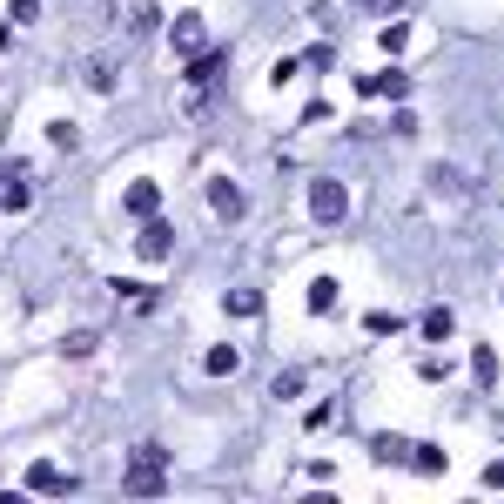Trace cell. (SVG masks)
Segmentation results:
<instances>
[{"label":"cell","mask_w":504,"mask_h":504,"mask_svg":"<svg viewBox=\"0 0 504 504\" xmlns=\"http://www.w3.org/2000/svg\"><path fill=\"white\" fill-rule=\"evenodd\" d=\"M7 14L14 21H41V0H7Z\"/></svg>","instance_id":"26"},{"label":"cell","mask_w":504,"mask_h":504,"mask_svg":"<svg viewBox=\"0 0 504 504\" xmlns=\"http://www.w3.org/2000/svg\"><path fill=\"white\" fill-rule=\"evenodd\" d=\"M337 297H343V283H337V276H317V283H309V317H329V309H337Z\"/></svg>","instance_id":"10"},{"label":"cell","mask_w":504,"mask_h":504,"mask_svg":"<svg viewBox=\"0 0 504 504\" xmlns=\"http://www.w3.org/2000/svg\"><path fill=\"white\" fill-rule=\"evenodd\" d=\"M222 67H229V61H222V47H202V55H188V101H202L208 88H216Z\"/></svg>","instance_id":"2"},{"label":"cell","mask_w":504,"mask_h":504,"mask_svg":"<svg viewBox=\"0 0 504 504\" xmlns=\"http://www.w3.org/2000/svg\"><path fill=\"white\" fill-rule=\"evenodd\" d=\"M430 188H438V196H464V168H430Z\"/></svg>","instance_id":"14"},{"label":"cell","mask_w":504,"mask_h":504,"mask_svg":"<svg viewBox=\"0 0 504 504\" xmlns=\"http://www.w3.org/2000/svg\"><path fill=\"white\" fill-rule=\"evenodd\" d=\"M162 484H168L162 444H135V450H128V478H121V491H128V498H155Z\"/></svg>","instance_id":"1"},{"label":"cell","mask_w":504,"mask_h":504,"mask_svg":"<svg viewBox=\"0 0 504 504\" xmlns=\"http://www.w3.org/2000/svg\"><path fill=\"white\" fill-rule=\"evenodd\" d=\"M370 450H377L384 464H404V458H410V444H404V438H390V430H384V438H377Z\"/></svg>","instance_id":"19"},{"label":"cell","mask_w":504,"mask_h":504,"mask_svg":"<svg viewBox=\"0 0 504 504\" xmlns=\"http://www.w3.org/2000/svg\"><path fill=\"white\" fill-rule=\"evenodd\" d=\"M276 397H283V404H289V397H303V370H283V377H276Z\"/></svg>","instance_id":"24"},{"label":"cell","mask_w":504,"mask_h":504,"mask_svg":"<svg viewBox=\"0 0 504 504\" xmlns=\"http://www.w3.org/2000/svg\"><path fill=\"white\" fill-rule=\"evenodd\" d=\"M450 337V309H424V343H444Z\"/></svg>","instance_id":"18"},{"label":"cell","mask_w":504,"mask_h":504,"mask_svg":"<svg viewBox=\"0 0 504 504\" xmlns=\"http://www.w3.org/2000/svg\"><path fill=\"white\" fill-rule=\"evenodd\" d=\"M484 491H504V450H498L491 464H484Z\"/></svg>","instance_id":"25"},{"label":"cell","mask_w":504,"mask_h":504,"mask_svg":"<svg viewBox=\"0 0 504 504\" xmlns=\"http://www.w3.org/2000/svg\"><path fill=\"white\" fill-rule=\"evenodd\" d=\"M363 329H370V337H397V317H390V309H370V317H363Z\"/></svg>","instance_id":"22"},{"label":"cell","mask_w":504,"mask_h":504,"mask_svg":"<svg viewBox=\"0 0 504 504\" xmlns=\"http://www.w3.org/2000/svg\"><path fill=\"white\" fill-rule=\"evenodd\" d=\"M404 464H410L417 478H444V464H450V458H444L438 444H410V458H404Z\"/></svg>","instance_id":"11"},{"label":"cell","mask_w":504,"mask_h":504,"mask_svg":"<svg viewBox=\"0 0 504 504\" xmlns=\"http://www.w3.org/2000/svg\"><path fill=\"white\" fill-rule=\"evenodd\" d=\"M202 363H208V377H236V363H242V357L229 350V343H216V350H208Z\"/></svg>","instance_id":"15"},{"label":"cell","mask_w":504,"mask_h":504,"mask_svg":"<svg viewBox=\"0 0 504 504\" xmlns=\"http://www.w3.org/2000/svg\"><path fill=\"white\" fill-rule=\"evenodd\" d=\"M95 343H101L95 329H67V337H61V357H75V363H81V357H95Z\"/></svg>","instance_id":"12"},{"label":"cell","mask_w":504,"mask_h":504,"mask_svg":"<svg viewBox=\"0 0 504 504\" xmlns=\"http://www.w3.org/2000/svg\"><path fill=\"white\" fill-rule=\"evenodd\" d=\"M309 216H317V222H343V216H350V196H343V182H309Z\"/></svg>","instance_id":"3"},{"label":"cell","mask_w":504,"mask_h":504,"mask_svg":"<svg viewBox=\"0 0 504 504\" xmlns=\"http://www.w3.org/2000/svg\"><path fill=\"white\" fill-rule=\"evenodd\" d=\"M370 81H377V95H390V101L410 95V75H397V67H384V75H370Z\"/></svg>","instance_id":"16"},{"label":"cell","mask_w":504,"mask_h":504,"mask_svg":"<svg viewBox=\"0 0 504 504\" xmlns=\"http://www.w3.org/2000/svg\"><path fill=\"white\" fill-rule=\"evenodd\" d=\"M256 309H263L256 289H229V317H256Z\"/></svg>","instance_id":"20"},{"label":"cell","mask_w":504,"mask_h":504,"mask_svg":"<svg viewBox=\"0 0 504 504\" xmlns=\"http://www.w3.org/2000/svg\"><path fill=\"white\" fill-rule=\"evenodd\" d=\"M47 142H55V148H81V128H75V121H55V128H47Z\"/></svg>","instance_id":"21"},{"label":"cell","mask_w":504,"mask_h":504,"mask_svg":"<svg viewBox=\"0 0 504 504\" xmlns=\"http://www.w3.org/2000/svg\"><path fill=\"white\" fill-rule=\"evenodd\" d=\"M404 47H410V27L390 21V27H384V55H404Z\"/></svg>","instance_id":"23"},{"label":"cell","mask_w":504,"mask_h":504,"mask_svg":"<svg viewBox=\"0 0 504 504\" xmlns=\"http://www.w3.org/2000/svg\"><path fill=\"white\" fill-rule=\"evenodd\" d=\"M168 41H176V55H202V47H208V27H202V14H176Z\"/></svg>","instance_id":"6"},{"label":"cell","mask_w":504,"mask_h":504,"mask_svg":"<svg viewBox=\"0 0 504 504\" xmlns=\"http://www.w3.org/2000/svg\"><path fill=\"white\" fill-rule=\"evenodd\" d=\"M121 202H128V216H135V222H148L155 208H162V182H148V176H142V182H128V196H121Z\"/></svg>","instance_id":"8"},{"label":"cell","mask_w":504,"mask_h":504,"mask_svg":"<svg viewBox=\"0 0 504 504\" xmlns=\"http://www.w3.org/2000/svg\"><path fill=\"white\" fill-rule=\"evenodd\" d=\"M34 188H27V162H0V208H27Z\"/></svg>","instance_id":"5"},{"label":"cell","mask_w":504,"mask_h":504,"mask_svg":"<svg viewBox=\"0 0 504 504\" xmlns=\"http://www.w3.org/2000/svg\"><path fill=\"white\" fill-rule=\"evenodd\" d=\"M350 7H390V0H350Z\"/></svg>","instance_id":"27"},{"label":"cell","mask_w":504,"mask_h":504,"mask_svg":"<svg viewBox=\"0 0 504 504\" xmlns=\"http://www.w3.org/2000/svg\"><path fill=\"white\" fill-rule=\"evenodd\" d=\"M471 377H478V384H498V350H491V343L471 350Z\"/></svg>","instance_id":"13"},{"label":"cell","mask_w":504,"mask_h":504,"mask_svg":"<svg viewBox=\"0 0 504 504\" xmlns=\"http://www.w3.org/2000/svg\"><path fill=\"white\" fill-rule=\"evenodd\" d=\"M208 216H222V222H236V216H242V188H236L229 176L208 182Z\"/></svg>","instance_id":"7"},{"label":"cell","mask_w":504,"mask_h":504,"mask_svg":"<svg viewBox=\"0 0 504 504\" xmlns=\"http://www.w3.org/2000/svg\"><path fill=\"white\" fill-rule=\"evenodd\" d=\"M27 491H75V478H67V471H55V464H27Z\"/></svg>","instance_id":"9"},{"label":"cell","mask_w":504,"mask_h":504,"mask_svg":"<svg viewBox=\"0 0 504 504\" xmlns=\"http://www.w3.org/2000/svg\"><path fill=\"white\" fill-rule=\"evenodd\" d=\"M168 249H176V229H168L162 216H148L142 236H135V256H142V263H168Z\"/></svg>","instance_id":"4"},{"label":"cell","mask_w":504,"mask_h":504,"mask_svg":"<svg viewBox=\"0 0 504 504\" xmlns=\"http://www.w3.org/2000/svg\"><path fill=\"white\" fill-rule=\"evenodd\" d=\"M81 81H88L95 95H108L115 88V61H88V75H81Z\"/></svg>","instance_id":"17"}]
</instances>
